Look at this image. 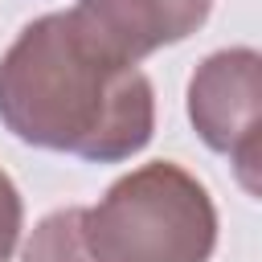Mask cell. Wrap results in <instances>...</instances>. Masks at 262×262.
Segmentation results:
<instances>
[{"instance_id": "cell-1", "label": "cell", "mask_w": 262, "mask_h": 262, "mask_svg": "<svg viewBox=\"0 0 262 262\" xmlns=\"http://www.w3.org/2000/svg\"><path fill=\"white\" fill-rule=\"evenodd\" d=\"M0 119L33 147L119 164L147 147L156 94L147 74L106 53L74 12H49L0 57Z\"/></svg>"}, {"instance_id": "cell-2", "label": "cell", "mask_w": 262, "mask_h": 262, "mask_svg": "<svg viewBox=\"0 0 262 262\" xmlns=\"http://www.w3.org/2000/svg\"><path fill=\"white\" fill-rule=\"evenodd\" d=\"M82 242L94 262H209L217 209L192 172L156 160L82 209Z\"/></svg>"}, {"instance_id": "cell-3", "label": "cell", "mask_w": 262, "mask_h": 262, "mask_svg": "<svg viewBox=\"0 0 262 262\" xmlns=\"http://www.w3.org/2000/svg\"><path fill=\"white\" fill-rule=\"evenodd\" d=\"M258 98L262 57L254 49H221L205 57L188 82V115L196 135L237 164L250 192H258Z\"/></svg>"}, {"instance_id": "cell-4", "label": "cell", "mask_w": 262, "mask_h": 262, "mask_svg": "<svg viewBox=\"0 0 262 262\" xmlns=\"http://www.w3.org/2000/svg\"><path fill=\"white\" fill-rule=\"evenodd\" d=\"M209 4L213 0H78L70 12L106 53L135 66L139 57L196 33Z\"/></svg>"}, {"instance_id": "cell-5", "label": "cell", "mask_w": 262, "mask_h": 262, "mask_svg": "<svg viewBox=\"0 0 262 262\" xmlns=\"http://www.w3.org/2000/svg\"><path fill=\"white\" fill-rule=\"evenodd\" d=\"M25 262H94L82 242V209H57L37 221Z\"/></svg>"}, {"instance_id": "cell-6", "label": "cell", "mask_w": 262, "mask_h": 262, "mask_svg": "<svg viewBox=\"0 0 262 262\" xmlns=\"http://www.w3.org/2000/svg\"><path fill=\"white\" fill-rule=\"evenodd\" d=\"M20 221H25L20 192H16V184L0 172V262H8V258H12L16 237H20Z\"/></svg>"}]
</instances>
